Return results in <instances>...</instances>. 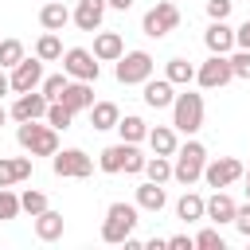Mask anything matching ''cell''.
Returning a JSON list of instances; mask_svg holds the SVG:
<instances>
[{
    "label": "cell",
    "instance_id": "39",
    "mask_svg": "<svg viewBox=\"0 0 250 250\" xmlns=\"http://www.w3.org/2000/svg\"><path fill=\"white\" fill-rule=\"evenodd\" d=\"M230 4H234V0H207V16H211V20H227V16H230Z\"/></svg>",
    "mask_w": 250,
    "mask_h": 250
},
{
    "label": "cell",
    "instance_id": "13",
    "mask_svg": "<svg viewBox=\"0 0 250 250\" xmlns=\"http://www.w3.org/2000/svg\"><path fill=\"white\" fill-rule=\"evenodd\" d=\"M141 98H145L148 109H172V102H176V82H168V78H148Z\"/></svg>",
    "mask_w": 250,
    "mask_h": 250
},
{
    "label": "cell",
    "instance_id": "24",
    "mask_svg": "<svg viewBox=\"0 0 250 250\" xmlns=\"http://www.w3.org/2000/svg\"><path fill=\"white\" fill-rule=\"evenodd\" d=\"M62 230H66V223H62V215L59 211H43V215H35V234L43 238V242H55V238H62Z\"/></svg>",
    "mask_w": 250,
    "mask_h": 250
},
{
    "label": "cell",
    "instance_id": "15",
    "mask_svg": "<svg viewBox=\"0 0 250 250\" xmlns=\"http://www.w3.org/2000/svg\"><path fill=\"white\" fill-rule=\"evenodd\" d=\"M105 0H78L74 4V23H78V31H98L102 27V20H105Z\"/></svg>",
    "mask_w": 250,
    "mask_h": 250
},
{
    "label": "cell",
    "instance_id": "35",
    "mask_svg": "<svg viewBox=\"0 0 250 250\" xmlns=\"http://www.w3.org/2000/svg\"><path fill=\"white\" fill-rule=\"evenodd\" d=\"M20 203H23V211H27V215H31V219H35V215H43V211H47V195H43V191H35V188H27V191H23V195H20Z\"/></svg>",
    "mask_w": 250,
    "mask_h": 250
},
{
    "label": "cell",
    "instance_id": "18",
    "mask_svg": "<svg viewBox=\"0 0 250 250\" xmlns=\"http://www.w3.org/2000/svg\"><path fill=\"white\" fill-rule=\"evenodd\" d=\"M234 211H238V203H234L223 188H215V191L207 195V219H211V223H219V227H223V223H234Z\"/></svg>",
    "mask_w": 250,
    "mask_h": 250
},
{
    "label": "cell",
    "instance_id": "36",
    "mask_svg": "<svg viewBox=\"0 0 250 250\" xmlns=\"http://www.w3.org/2000/svg\"><path fill=\"white\" fill-rule=\"evenodd\" d=\"M195 246H203V250H223L227 242H223V234H219L215 227H203V230L195 234Z\"/></svg>",
    "mask_w": 250,
    "mask_h": 250
},
{
    "label": "cell",
    "instance_id": "28",
    "mask_svg": "<svg viewBox=\"0 0 250 250\" xmlns=\"http://www.w3.org/2000/svg\"><path fill=\"white\" fill-rule=\"evenodd\" d=\"M164 78L176 82V86H188V82H195V66L188 59H168L164 62Z\"/></svg>",
    "mask_w": 250,
    "mask_h": 250
},
{
    "label": "cell",
    "instance_id": "1",
    "mask_svg": "<svg viewBox=\"0 0 250 250\" xmlns=\"http://www.w3.org/2000/svg\"><path fill=\"white\" fill-rule=\"evenodd\" d=\"M16 141H20V148L31 152V156H55V152H59V129L47 125V117H43V121H20Z\"/></svg>",
    "mask_w": 250,
    "mask_h": 250
},
{
    "label": "cell",
    "instance_id": "30",
    "mask_svg": "<svg viewBox=\"0 0 250 250\" xmlns=\"http://www.w3.org/2000/svg\"><path fill=\"white\" fill-rule=\"evenodd\" d=\"M145 176H148V180H156V184H168V180H172V160L152 152V156H148V164H145Z\"/></svg>",
    "mask_w": 250,
    "mask_h": 250
},
{
    "label": "cell",
    "instance_id": "6",
    "mask_svg": "<svg viewBox=\"0 0 250 250\" xmlns=\"http://www.w3.org/2000/svg\"><path fill=\"white\" fill-rule=\"evenodd\" d=\"M152 66H156V62H152L148 51H125V55L117 59V70H113V74H117L121 86H137V82L145 86V82L152 78Z\"/></svg>",
    "mask_w": 250,
    "mask_h": 250
},
{
    "label": "cell",
    "instance_id": "43",
    "mask_svg": "<svg viewBox=\"0 0 250 250\" xmlns=\"http://www.w3.org/2000/svg\"><path fill=\"white\" fill-rule=\"evenodd\" d=\"M105 4H109V8H117V12H129V8H133V0H105Z\"/></svg>",
    "mask_w": 250,
    "mask_h": 250
},
{
    "label": "cell",
    "instance_id": "29",
    "mask_svg": "<svg viewBox=\"0 0 250 250\" xmlns=\"http://www.w3.org/2000/svg\"><path fill=\"white\" fill-rule=\"evenodd\" d=\"M35 55H39L43 62H55V59H62V39H59L55 31H43V35L35 39Z\"/></svg>",
    "mask_w": 250,
    "mask_h": 250
},
{
    "label": "cell",
    "instance_id": "11",
    "mask_svg": "<svg viewBox=\"0 0 250 250\" xmlns=\"http://www.w3.org/2000/svg\"><path fill=\"white\" fill-rule=\"evenodd\" d=\"M242 164L234 160V156H215V160H207V168H203V180H207V188H230L234 180H242Z\"/></svg>",
    "mask_w": 250,
    "mask_h": 250
},
{
    "label": "cell",
    "instance_id": "22",
    "mask_svg": "<svg viewBox=\"0 0 250 250\" xmlns=\"http://www.w3.org/2000/svg\"><path fill=\"white\" fill-rule=\"evenodd\" d=\"M164 203H168V195H164V184H156V180H145L141 188H137V207L141 211H164Z\"/></svg>",
    "mask_w": 250,
    "mask_h": 250
},
{
    "label": "cell",
    "instance_id": "38",
    "mask_svg": "<svg viewBox=\"0 0 250 250\" xmlns=\"http://www.w3.org/2000/svg\"><path fill=\"white\" fill-rule=\"evenodd\" d=\"M145 164H148V156H145L137 145H129V156H125V172H129V176H137V172H145Z\"/></svg>",
    "mask_w": 250,
    "mask_h": 250
},
{
    "label": "cell",
    "instance_id": "14",
    "mask_svg": "<svg viewBox=\"0 0 250 250\" xmlns=\"http://www.w3.org/2000/svg\"><path fill=\"white\" fill-rule=\"evenodd\" d=\"M203 43L211 55H230L234 51V27H227V20H211V27L203 31Z\"/></svg>",
    "mask_w": 250,
    "mask_h": 250
},
{
    "label": "cell",
    "instance_id": "5",
    "mask_svg": "<svg viewBox=\"0 0 250 250\" xmlns=\"http://www.w3.org/2000/svg\"><path fill=\"white\" fill-rule=\"evenodd\" d=\"M176 27H180V8H176L172 0L152 4V8L145 12V20H141V31H145L148 39H164V35L176 31Z\"/></svg>",
    "mask_w": 250,
    "mask_h": 250
},
{
    "label": "cell",
    "instance_id": "26",
    "mask_svg": "<svg viewBox=\"0 0 250 250\" xmlns=\"http://www.w3.org/2000/svg\"><path fill=\"white\" fill-rule=\"evenodd\" d=\"M117 121H121V109L113 102H94L90 105V125L94 129H117Z\"/></svg>",
    "mask_w": 250,
    "mask_h": 250
},
{
    "label": "cell",
    "instance_id": "10",
    "mask_svg": "<svg viewBox=\"0 0 250 250\" xmlns=\"http://www.w3.org/2000/svg\"><path fill=\"white\" fill-rule=\"evenodd\" d=\"M8 78H12V90H16V94L39 90V86H43V78H47V74H43V59H39V55H35V59H27V55H23V59L12 66V74H8Z\"/></svg>",
    "mask_w": 250,
    "mask_h": 250
},
{
    "label": "cell",
    "instance_id": "25",
    "mask_svg": "<svg viewBox=\"0 0 250 250\" xmlns=\"http://www.w3.org/2000/svg\"><path fill=\"white\" fill-rule=\"evenodd\" d=\"M129 145L133 141H121V145H109V148H102V156H98V168L102 172H125V156H129Z\"/></svg>",
    "mask_w": 250,
    "mask_h": 250
},
{
    "label": "cell",
    "instance_id": "7",
    "mask_svg": "<svg viewBox=\"0 0 250 250\" xmlns=\"http://www.w3.org/2000/svg\"><path fill=\"white\" fill-rule=\"evenodd\" d=\"M62 70H66L70 78L98 82L102 62H98V55H94V51H86V47H70V51H62Z\"/></svg>",
    "mask_w": 250,
    "mask_h": 250
},
{
    "label": "cell",
    "instance_id": "42",
    "mask_svg": "<svg viewBox=\"0 0 250 250\" xmlns=\"http://www.w3.org/2000/svg\"><path fill=\"white\" fill-rule=\"evenodd\" d=\"M168 246H172V250H191V246H195V238H188V234H172V238H168Z\"/></svg>",
    "mask_w": 250,
    "mask_h": 250
},
{
    "label": "cell",
    "instance_id": "17",
    "mask_svg": "<svg viewBox=\"0 0 250 250\" xmlns=\"http://www.w3.org/2000/svg\"><path fill=\"white\" fill-rule=\"evenodd\" d=\"M94 55L98 62H117L125 55V39L117 31H94Z\"/></svg>",
    "mask_w": 250,
    "mask_h": 250
},
{
    "label": "cell",
    "instance_id": "44",
    "mask_svg": "<svg viewBox=\"0 0 250 250\" xmlns=\"http://www.w3.org/2000/svg\"><path fill=\"white\" fill-rule=\"evenodd\" d=\"M8 90H12V78H8V74H4V66H0V98H4Z\"/></svg>",
    "mask_w": 250,
    "mask_h": 250
},
{
    "label": "cell",
    "instance_id": "31",
    "mask_svg": "<svg viewBox=\"0 0 250 250\" xmlns=\"http://www.w3.org/2000/svg\"><path fill=\"white\" fill-rule=\"evenodd\" d=\"M20 59H23V43H20V39H0V66L12 70Z\"/></svg>",
    "mask_w": 250,
    "mask_h": 250
},
{
    "label": "cell",
    "instance_id": "4",
    "mask_svg": "<svg viewBox=\"0 0 250 250\" xmlns=\"http://www.w3.org/2000/svg\"><path fill=\"white\" fill-rule=\"evenodd\" d=\"M172 125H176V133H199L203 129V94H191V90H184V94H176V102H172Z\"/></svg>",
    "mask_w": 250,
    "mask_h": 250
},
{
    "label": "cell",
    "instance_id": "9",
    "mask_svg": "<svg viewBox=\"0 0 250 250\" xmlns=\"http://www.w3.org/2000/svg\"><path fill=\"white\" fill-rule=\"evenodd\" d=\"M51 168H55V176H70V180H86L90 172H94V160L82 152V148H62V152H55L51 156Z\"/></svg>",
    "mask_w": 250,
    "mask_h": 250
},
{
    "label": "cell",
    "instance_id": "32",
    "mask_svg": "<svg viewBox=\"0 0 250 250\" xmlns=\"http://www.w3.org/2000/svg\"><path fill=\"white\" fill-rule=\"evenodd\" d=\"M66 86H70V74H66V70H62V74H47V78H43V86H39V90H43V94H47V98H51V102H59V98H62V90H66Z\"/></svg>",
    "mask_w": 250,
    "mask_h": 250
},
{
    "label": "cell",
    "instance_id": "37",
    "mask_svg": "<svg viewBox=\"0 0 250 250\" xmlns=\"http://www.w3.org/2000/svg\"><path fill=\"white\" fill-rule=\"evenodd\" d=\"M230 66H234V78H246L250 82V51H230Z\"/></svg>",
    "mask_w": 250,
    "mask_h": 250
},
{
    "label": "cell",
    "instance_id": "12",
    "mask_svg": "<svg viewBox=\"0 0 250 250\" xmlns=\"http://www.w3.org/2000/svg\"><path fill=\"white\" fill-rule=\"evenodd\" d=\"M47 105H51V98L43 90H27V94H16V105L8 113L16 121H39V117H47Z\"/></svg>",
    "mask_w": 250,
    "mask_h": 250
},
{
    "label": "cell",
    "instance_id": "21",
    "mask_svg": "<svg viewBox=\"0 0 250 250\" xmlns=\"http://www.w3.org/2000/svg\"><path fill=\"white\" fill-rule=\"evenodd\" d=\"M148 148L156 156H176L180 141H176V125H152L148 129Z\"/></svg>",
    "mask_w": 250,
    "mask_h": 250
},
{
    "label": "cell",
    "instance_id": "20",
    "mask_svg": "<svg viewBox=\"0 0 250 250\" xmlns=\"http://www.w3.org/2000/svg\"><path fill=\"white\" fill-rule=\"evenodd\" d=\"M59 102H62L66 109H74V113H78V109H90V105H94V82L74 78V82L62 90V98H59Z\"/></svg>",
    "mask_w": 250,
    "mask_h": 250
},
{
    "label": "cell",
    "instance_id": "2",
    "mask_svg": "<svg viewBox=\"0 0 250 250\" xmlns=\"http://www.w3.org/2000/svg\"><path fill=\"white\" fill-rule=\"evenodd\" d=\"M137 211H141L137 203H121V199H117V203H109V207H105V223H102V242L121 246V242L133 234V227L141 223V219H137Z\"/></svg>",
    "mask_w": 250,
    "mask_h": 250
},
{
    "label": "cell",
    "instance_id": "3",
    "mask_svg": "<svg viewBox=\"0 0 250 250\" xmlns=\"http://www.w3.org/2000/svg\"><path fill=\"white\" fill-rule=\"evenodd\" d=\"M203 168H207V148H203L199 141H188V145H180V148H176L172 180H180L184 188H191V184L203 176Z\"/></svg>",
    "mask_w": 250,
    "mask_h": 250
},
{
    "label": "cell",
    "instance_id": "16",
    "mask_svg": "<svg viewBox=\"0 0 250 250\" xmlns=\"http://www.w3.org/2000/svg\"><path fill=\"white\" fill-rule=\"evenodd\" d=\"M70 20H74V12H70L62 0H43V8H39V23H43V31H62Z\"/></svg>",
    "mask_w": 250,
    "mask_h": 250
},
{
    "label": "cell",
    "instance_id": "8",
    "mask_svg": "<svg viewBox=\"0 0 250 250\" xmlns=\"http://www.w3.org/2000/svg\"><path fill=\"white\" fill-rule=\"evenodd\" d=\"M230 78H234L230 55H211L207 62H199V66H195V82H199L203 90H223Z\"/></svg>",
    "mask_w": 250,
    "mask_h": 250
},
{
    "label": "cell",
    "instance_id": "27",
    "mask_svg": "<svg viewBox=\"0 0 250 250\" xmlns=\"http://www.w3.org/2000/svg\"><path fill=\"white\" fill-rule=\"evenodd\" d=\"M117 133H121V141H133V145L148 141V125H145V117H137V113H125V117L117 121Z\"/></svg>",
    "mask_w": 250,
    "mask_h": 250
},
{
    "label": "cell",
    "instance_id": "23",
    "mask_svg": "<svg viewBox=\"0 0 250 250\" xmlns=\"http://www.w3.org/2000/svg\"><path fill=\"white\" fill-rule=\"evenodd\" d=\"M176 215H180L184 223H199V219H207V199L195 195V191H184V195L176 199Z\"/></svg>",
    "mask_w": 250,
    "mask_h": 250
},
{
    "label": "cell",
    "instance_id": "46",
    "mask_svg": "<svg viewBox=\"0 0 250 250\" xmlns=\"http://www.w3.org/2000/svg\"><path fill=\"white\" fill-rule=\"evenodd\" d=\"M246 199H250V188H246Z\"/></svg>",
    "mask_w": 250,
    "mask_h": 250
},
{
    "label": "cell",
    "instance_id": "19",
    "mask_svg": "<svg viewBox=\"0 0 250 250\" xmlns=\"http://www.w3.org/2000/svg\"><path fill=\"white\" fill-rule=\"evenodd\" d=\"M31 180V156H0V188Z\"/></svg>",
    "mask_w": 250,
    "mask_h": 250
},
{
    "label": "cell",
    "instance_id": "45",
    "mask_svg": "<svg viewBox=\"0 0 250 250\" xmlns=\"http://www.w3.org/2000/svg\"><path fill=\"white\" fill-rule=\"evenodd\" d=\"M8 117H12V113H8V109H4V105H0V125H4V121H8Z\"/></svg>",
    "mask_w": 250,
    "mask_h": 250
},
{
    "label": "cell",
    "instance_id": "41",
    "mask_svg": "<svg viewBox=\"0 0 250 250\" xmlns=\"http://www.w3.org/2000/svg\"><path fill=\"white\" fill-rule=\"evenodd\" d=\"M234 47L250 51V20H242V23H238V31H234Z\"/></svg>",
    "mask_w": 250,
    "mask_h": 250
},
{
    "label": "cell",
    "instance_id": "33",
    "mask_svg": "<svg viewBox=\"0 0 250 250\" xmlns=\"http://www.w3.org/2000/svg\"><path fill=\"white\" fill-rule=\"evenodd\" d=\"M70 121H74V109H66L62 102H51V105H47V125H55V129H70Z\"/></svg>",
    "mask_w": 250,
    "mask_h": 250
},
{
    "label": "cell",
    "instance_id": "47",
    "mask_svg": "<svg viewBox=\"0 0 250 250\" xmlns=\"http://www.w3.org/2000/svg\"><path fill=\"white\" fill-rule=\"evenodd\" d=\"M246 242H250V238H246Z\"/></svg>",
    "mask_w": 250,
    "mask_h": 250
},
{
    "label": "cell",
    "instance_id": "34",
    "mask_svg": "<svg viewBox=\"0 0 250 250\" xmlns=\"http://www.w3.org/2000/svg\"><path fill=\"white\" fill-rule=\"evenodd\" d=\"M23 211V203H20V195L16 191H8V188H0V223H8V219H16Z\"/></svg>",
    "mask_w": 250,
    "mask_h": 250
},
{
    "label": "cell",
    "instance_id": "40",
    "mask_svg": "<svg viewBox=\"0 0 250 250\" xmlns=\"http://www.w3.org/2000/svg\"><path fill=\"white\" fill-rule=\"evenodd\" d=\"M234 227H238L242 238H250V203H242V207L234 211Z\"/></svg>",
    "mask_w": 250,
    "mask_h": 250
}]
</instances>
